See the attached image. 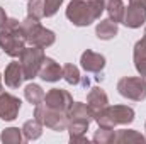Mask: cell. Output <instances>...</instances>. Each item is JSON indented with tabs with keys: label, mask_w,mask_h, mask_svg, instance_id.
Wrapping results in <instances>:
<instances>
[{
	"label": "cell",
	"mask_w": 146,
	"mask_h": 144,
	"mask_svg": "<svg viewBox=\"0 0 146 144\" xmlns=\"http://www.w3.org/2000/svg\"><path fill=\"white\" fill-rule=\"evenodd\" d=\"M2 80H3V75H0V93L3 92V87H2Z\"/></svg>",
	"instance_id": "cell-29"
},
{
	"label": "cell",
	"mask_w": 146,
	"mask_h": 144,
	"mask_svg": "<svg viewBox=\"0 0 146 144\" xmlns=\"http://www.w3.org/2000/svg\"><path fill=\"white\" fill-rule=\"evenodd\" d=\"M145 131H146V124H145Z\"/></svg>",
	"instance_id": "cell-31"
},
{
	"label": "cell",
	"mask_w": 146,
	"mask_h": 144,
	"mask_svg": "<svg viewBox=\"0 0 146 144\" xmlns=\"http://www.w3.org/2000/svg\"><path fill=\"white\" fill-rule=\"evenodd\" d=\"M133 59H134V66L136 71L139 73V76H143L146 80V39H139L134 44V53H133Z\"/></svg>",
	"instance_id": "cell-16"
},
{
	"label": "cell",
	"mask_w": 146,
	"mask_h": 144,
	"mask_svg": "<svg viewBox=\"0 0 146 144\" xmlns=\"http://www.w3.org/2000/svg\"><path fill=\"white\" fill-rule=\"evenodd\" d=\"M117 32H119V27H117V24H115L114 20H110V19L100 20V22L97 24V27H95V36L99 37V39H102V41H110V39H114V37L117 36Z\"/></svg>",
	"instance_id": "cell-17"
},
{
	"label": "cell",
	"mask_w": 146,
	"mask_h": 144,
	"mask_svg": "<svg viewBox=\"0 0 146 144\" xmlns=\"http://www.w3.org/2000/svg\"><path fill=\"white\" fill-rule=\"evenodd\" d=\"M42 104H46L49 108H54V110L68 114L70 107L73 105V97L70 95V92H66L63 88H51L44 95Z\"/></svg>",
	"instance_id": "cell-8"
},
{
	"label": "cell",
	"mask_w": 146,
	"mask_h": 144,
	"mask_svg": "<svg viewBox=\"0 0 146 144\" xmlns=\"http://www.w3.org/2000/svg\"><path fill=\"white\" fill-rule=\"evenodd\" d=\"M63 0H44V17H53L60 7H61Z\"/></svg>",
	"instance_id": "cell-26"
},
{
	"label": "cell",
	"mask_w": 146,
	"mask_h": 144,
	"mask_svg": "<svg viewBox=\"0 0 146 144\" xmlns=\"http://www.w3.org/2000/svg\"><path fill=\"white\" fill-rule=\"evenodd\" d=\"M21 98H17L12 93H0V119L2 120H14L19 115L21 110Z\"/></svg>",
	"instance_id": "cell-9"
},
{
	"label": "cell",
	"mask_w": 146,
	"mask_h": 144,
	"mask_svg": "<svg viewBox=\"0 0 146 144\" xmlns=\"http://www.w3.org/2000/svg\"><path fill=\"white\" fill-rule=\"evenodd\" d=\"M117 92L127 100L143 102L146 98V80L143 76H124L117 81Z\"/></svg>",
	"instance_id": "cell-7"
},
{
	"label": "cell",
	"mask_w": 146,
	"mask_h": 144,
	"mask_svg": "<svg viewBox=\"0 0 146 144\" xmlns=\"http://www.w3.org/2000/svg\"><path fill=\"white\" fill-rule=\"evenodd\" d=\"M129 3H134V5H139V7L146 9V0H129Z\"/></svg>",
	"instance_id": "cell-28"
},
{
	"label": "cell",
	"mask_w": 146,
	"mask_h": 144,
	"mask_svg": "<svg viewBox=\"0 0 146 144\" xmlns=\"http://www.w3.org/2000/svg\"><path fill=\"white\" fill-rule=\"evenodd\" d=\"M92 141L95 144H112L115 141V129L109 127H99V131H95Z\"/></svg>",
	"instance_id": "cell-23"
},
{
	"label": "cell",
	"mask_w": 146,
	"mask_h": 144,
	"mask_svg": "<svg viewBox=\"0 0 146 144\" xmlns=\"http://www.w3.org/2000/svg\"><path fill=\"white\" fill-rule=\"evenodd\" d=\"M68 120L90 124L94 120V114L90 112V108H88L87 104H83V102H73V105L68 110Z\"/></svg>",
	"instance_id": "cell-15"
},
{
	"label": "cell",
	"mask_w": 146,
	"mask_h": 144,
	"mask_svg": "<svg viewBox=\"0 0 146 144\" xmlns=\"http://www.w3.org/2000/svg\"><path fill=\"white\" fill-rule=\"evenodd\" d=\"M0 141L3 144H21L24 141L22 129H19V127H7V129H3L2 134H0Z\"/></svg>",
	"instance_id": "cell-22"
},
{
	"label": "cell",
	"mask_w": 146,
	"mask_h": 144,
	"mask_svg": "<svg viewBox=\"0 0 146 144\" xmlns=\"http://www.w3.org/2000/svg\"><path fill=\"white\" fill-rule=\"evenodd\" d=\"M34 119H37L42 127H48L51 131H56V132H61V131H66L68 127V114L65 112H60V110H54V108H49L46 104H39L34 107Z\"/></svg>",
	"instance_id": "cell-4"
},
{
	"label": "cell",
	"mask_w": 146,
	"mask_h": 144,
	"mask_svg": "<svg viewBox=\"0 0 146 144\" xmlns=\"http://www.w3.org/2000/svg\"><path fill=\"white\" fill-rule=\"evenodd\" d=\"M27 15L41 20L44 17V0H29V3H27Z\"/></svg>",
	"instance_id": "cell-25"
},
{
	"label": "cell",
	"mask_w": 146,
	"mask_h": 144,
	"mask_svg": "<svg viewBox=\"0 0 146 144\" xmlns=\"http://www.w3.org/2000/svg\"><path fill=\"white\" fill-rule=\"evenodd\" d=\"M44 49L37 48V46H29L24 48L22 53L19 54V63L22 66L24 78L26 80H34L37 78V73L41 70V65L44 61Z\"/></svg>",
	"instance_id": "cell-5"
},
{
	"label": "cell",
	"mask_w": 146,
	"mask_h": 144,
	"mask_svg": "<svg viewBox=\"0 0 146 144\" xmlns=\"http://www.w3.org/2000/svg\"><path fill=\"white\" fill-rule=\"evenodd\" d=\"M44 90L41 88V85H37V83H29L26 88H24V97H26V100L31 104V105H39V104H42V100H44Z\"/></svg>",
	"instance_id": "cell-21"
},
{
	"label": "cell",
	"mask_w": 146,
	"mask_h": 144,
	"mask_svg": "<svg viewBox=\"0 0 146 144\" xmlns=\"http://www.w3.org/2000/svg\"><path fill=\"white\" fill-rule=\"evenodd\" d=\"M66 19L76 27H87L97 20L88 0H72L66 7Z\"/></svg>",
	"instance_id": "cell-6"
},
{
	"label": "cell",
	"mask_w": 146,
	"mask_h": 144,
	"mask_svg": "<svg viewBox=\"0 0 146 144\" xmlns=\"http://www.w3.org/2000/svg\"><path fill=\"white\" fill-rule=\"evenodd\" d=\"M0 48L10 58H19L26 48V37L21 31V22L17 19H9L5 27L0 29Z\"/></svg>",
	"instance_id": "cell-1"
},
{
	"label": "cell",
	"mask_w": 146,
	"mask_h": 144,
	"mask_svg": "<svg viewBox=\"0 0 146 144\" xmlns=\"http://www.w3.org/2000/svg\"><path fill=\"white\" fill-rule=\"evenodd\" d=\"M42 134V124L37 120V119H31V120H26L24 126H22V136L26 141H36L41 137Z\"/></svg>",
	"instance_id": "cell-20"
},
{
	"label": "cell",
	"mask_w": 146,
	"mask_h": 144,
	"mask_svg": "<svg viewBox=\"0 0 146 144\" xmlns=\"http://www.w3.org/2000/svg\"><path fill=\"white\" fill-rule=\"evenodd\" d=\"M134 108L127 105H107L94 120L99 127L115 129L117 126H127L134 120Z\"/></svg>",
	"instance_id": "cell-3"
},
{
	"label": "cell",
	"mask_w": 146,
	"mask_h": 144,
	"mask_svg": "<svg viewBox=\"0 0 146 144\" xmlns=\"http://www.w3.org/2000/svg\"><path fill=\"white\" fill-rule=\"evenodd\" d=\"M63 78H65V81L70 83V85H80V83H82L80 70H78L75 65H72V63H66V65L63 66Z\"/></svg>",
	"instance_id": "cell-24"
},
{
	"label": "cell",
	"mask_w": 146,
	"mask_h": 144,
	"mask_svg": "<svg viewBox=\"0 0 146 144\" xmlns=\"http://www.w3.org/2000/svg\"><path fill=\"white\" fill-rule=\"evenodd\" d=\"M21 31L26 37V42H29L31 46H37V48H49L54 44L56 41V34L46 27H42V24L39 22V19L34 17H26L24 20H21Z\"/></svg>",
	"instance_id": "cell-2"
},
{
	"label": "cell",
	"mask_w": 146,
	"mask_h": 144,
	"mask_svg": "<svg viewBox=\"0 0 146 144\" xmlns=\"http://www.w3.org/2000/svg\"><path fill=\"white\" fill-rule=\"evenodd\" d=\"M146 22V9L129 3L124 10V17H122V24L129 29H138Z\"/></svg>",
	"instance_id": "cell-10"
},
{
	"label": "cell",
	"mask_w": 146,
	"mask_h": 144,
	"mask_svg": "<svg viewBox=\"0 0 146 144\" xmlns=\"http://www.w3.org/2000/svg\"><path fill=\"white\" fill-rule=\"evenodd\" d=\"M7 20H9V17H7V14H5V10L0 7V29H3L5 27V24H7Z\"/></svg>",
	"instance_id": "cell-27"
},
{
	"label": "cell",
	"mask_w": 146,
	"mask_h": 144,
	"mask_svg": "<svg viewBox=\"0 0 146 144\" xmlns=\"http://www.w3.org/2000/svg\"><path fill=\"white\" fill-rule=\"evenodd\" d=\"M87 105L90 108V112L94 114V119L109 105V97L107 93L100 88V87H94L88 93H87Z\"/></svg>",
	"instance_id": "cell-12"
},
{
	"label": "cell",
	"mask_w": 146,
	"mask_h": 144,
	"mask_svg": "<svg viewBox=\"0 0 146 144\" xmlns=\"http://www.w3.org/2000/svg\"><path fill=\"white\" fill-rule=\"evenodd\" d=\"M37 76L44 81H49V83H54L58 81L60 78H63V68L60 66V63H56L53 58H44L42 65H41V70L37 73Z\"/></svg>",
	"instance_id": "cell-13"
},
{
	"label": "cell",
	"mask_w": 146,
	"mask_h": 144,
	"mask_svg": "<svg viewBox=\"0 0 146 144\" xmlns=\"http://www.w3.org/2000/svg\"><path fill=\"white\" fill-rule=\"evenodd\" d=\"M24 71H22V66L19 61H12L7 65L5 71H3V81L9 88H19L24 81Z\"/></svg>",
	"instance_id": "cell-14"
},
{
	"label": "cell",
	"mask_w": 146,
	"mask_h": 144,
	"mask_svg": "<svg viewBox=\"0 0 146 144\" xmlns=\"http://www.w3.org/2000/svg\"><path fill=\"white\" fill-rule=\"evenodd\" d=\"M143 37H145V39H146V29H145V34H143Z\"/></svg>",
	"instance_id": "cell-30"
},
{
	"label": "cell",
	"mask_w": 146,
	"mask_h": 144,
	"mask_svg": "<svg viewBox=\"0 0 146 144\" xmlns=\"http://www.w3.org/2000/svg\"><path fill=\"white\" fill-rule=\"evenodd\" d=\"M117 144H129V143H146V136L139 134L138 131L134 129H121V131H115V141Z\"/></svg>",
	"instance_id": "cell-18"
},
{
	"label": "cell",
	"mask_w": 146,
	"mask_h": 144,
	"mask_svg": "<svg viewBox=\"0 0 146 144\" xmlns=\"http://www.w3.org/2000/svg\"><path fill=\"white\" fill-rule=\"evenodd\" d=\"M106 3V10L109 14V19L114 20L115 24L122 22V17H124V10H126V5L122 0H104Z\"/></svg>",
	"instance_id": "cell-19"
},
{
	"label": "cell",
	"mask_w": 146,
	"mask_h": 144,
	"mask_svg": "<svg viewBox=\"0 0 146 144\" xmlns=\"http://www.w3.org/2000/svg\"><path fill=\"white\" fill-rule=\"evenodd\" d=\"M80 63H82V68L87 73H95V75H100L102 70L106 68V58L92 49H87L82 58H80Z\"/></svg>",
	"instance_id": "cell-11"
}]
</instances>
